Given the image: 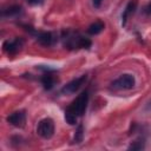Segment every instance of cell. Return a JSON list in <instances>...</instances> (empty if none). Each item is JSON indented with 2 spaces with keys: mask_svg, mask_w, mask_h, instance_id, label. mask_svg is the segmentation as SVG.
Wrapping results in <instances>:
<instances>
[{
  "mask_svg": "<svg viewBox=\"0 0 151 151\" xmlns=\"http://www.w3.org/2000/svg\"><path fill=\"white\" fill-rule=\"evenodd\" d=\"M88 91L85 90L83 91L80 94H78V97L66 107L65 110V120L66 123H68L70 125H76L78 122V118L81 117L86 109H87V104H88Z\"/></svg>",
  "mask_w": 151,
  "mask_h": 151,
  "instance_id": "1",
  "label": "cell"
},
{
  "mask_svg": "<svg viewBox=\"0 0 151 151\" xmlns=\"http://www.w3.org/2000/svg\"><path fill=\"white\" fill-rule=\"evenodd\" d=\"M61 44L66 50L77 51V50H88L92 45V41L88 38H85L79 32L73 29H64L60 34Z\"/></svg>",
  "mask_w": 151,
  "mask_h": 151,
  "instance_id": "2",
  "label": "cell"
},
{
  "mask_svg": "<svg viewBox=\"0 0 151 151\" xmlns=\"http://www.w3.org/2000/svg\"><path fill=\"white\" fill-rule=\"evenodd\" d=\"M136 85V78L133 74L124 73L119 76L111 83V88L113 90H131Z\"/></svg>",
  "mask_w": 151,
  "mask_h": 151,
  "instance_id": "3",
  "label": "cell"
},
{
  "mask_svg": "<svg viewBox=\"0 0 151 151\" xmlns=\"http://www.w3.org/2000/svg\"><path fill=\"white\" fill-rule=\"evenodd\" d=\"M54 131H55V126H54V122L52 118H44L39 120L37 125L38 136H40L44 139H50L53 137Z\"/></svg>",
  "mask_w": 151,
  "mask_h": 151,
  "instance_id": "4",
  "label": "cell"
},
{
  "mask_svg": "<svg viewBox=\"0 0 151 151\" xmlns=\"http://www.w3.org/2000/svg\"><path fill=\"white\" fill-rule=\"evenodd\" d=\"M31 35H33L34 39L41 46H45V47L53 46L57 42V40H58L57 35L53 32H50V31H37V29H34Z\"/></svg>",
  "mask_w": 151,
  "mask_h": 151,
  "instance_id": "5",
  "label": "cell"
},
{
  "mask_svg": "<svg viewBox=\"0 0 151 151\" xmlns=\"http://www.w3.org/2000/svg\"><path fill=\"white\" fill-rule=\"evenodd\" d=\"M86 80H87V76L86 74H83V76H80L78 78H74V79H72L71 81H68L66 85H64L61 87L60 93L61 94H73V93L78 92L81 88V86L86 83Z\"/></svg>",
  "mask_w": 151,
  "mask_h": 151,
  "instance_id": "6",
  "label": "cell"
},
{
  "mask_svg": "<svg viewBox=\"0 0 151 151\" xmlns=\"http://www.w3.org/2000/svg\"><path fill=\"white\" fill-rule=\"evenodd\" d=\"M24 44H25V40L20 37H15L14 39L12 40H6L4 41L2 44V50L6 54L8 55H15L18 52L21 51V48L24 47Z\"/></svg>",
  "mask_w": 151,
  "mask_h": 151,
  "instance_id": "7",
  "label": "cell"
},
{
  "mask_svg": "<svg viewBox=\"0 0 151 151\" xmlns=\"http://www.w3.org/2000/svg\"><path fill=\"white\" fill-rule=\"evenodd\" d=\"M6 120H7V123L11 124L12 126L22 129V127L26 125V112H25V110L14 111V112H12L11 114L7 116Z\"/></svg>",
  "mask_w": 151,
  "mask_h": 151,
  "instance_id": "8",
  "label": "cell"
},
{
  "mask_svg": "<svg viewBox=\"0 0 151 151\" xmlns=\"http://www.w3.org/2000/svg\"><path fill=\"white\" fill-rule=\"evenodd\" d=\"M136 8H137V2L136 1L131 0V1L127 2V5L125 6V8H124V11L122 13V26H125L126 25L129 18L136 12Z\"/></svg>",
  "mask_w": 151,
  "mask_h": 151,
  "instance_id": "9",
  "label": "cell"
},
{
  "mask_svg": "<svg viewBox=\"0 0 151 151\" xmlns=\"http://www.w3.org/2000/svg\"><path fill=\"white\" fill-rule=\"evenodd\" d=\"M52 73H53V72H46V73H44V74L41 76V78H40L41 85H42V87H44L46 91L52 90V88L54 87L55 83H57V80H55V78H54V76H53Z\"/></svg>",
  "mask_w": 151,
  "mask_h": 151,
  "instance_id": "10",
  "label": "cell"
},
{
  "mask_svg": "<svg viewBox=\"0 0 151 151\" xmlns=\"http://www.w3.org/2000/svg\"><path fill=\"white\" fill-rule=\"evenodd\" d=\"M21 13H22V7L20 5H12L1 11V17L2 18H12V17H17Z\"/></svg>",
  "mask_w": 151,
  "mask_h": 151,
  "instance_id": "11",
  "label": "cell"
},
{
  "mask_svg": "<svg viewBox=\"0 0 151 151\" xmlns=\"http://www.w3.org/2000/svg\"><path fill=\"white\" fill-rule=\"evenodd\" d=\"M104 28H105V24H104L103 21H100V20H97V21L92 22V24L87 27V31H86V32H87L90 35H97V34L101 33V32L104 31Z\"/></svg>",
  "mask_w": 151,
  "mask_h": 151,
  "instance_id": "12",
  "label": "cell"
},
{
  "mask_svg": "<svg viewBox=\"0 0 151 151\" xmlns=\"http://www.w3.org/2000/svg\"><path fill=\"white\" fill-rule=\"evenodd\" d=\"M83 139H84V126H83V124H79L76 129L72 143L73 144H79V143L83 142Z\"/></svg>",
  "mask_w": 151,
  "mask_h": 151,
  "instance_id": "13",
  "label": "cell"
},
{
  "mask_svg": "<svg viewBox=\"0 0 151 151\" xmlns=\"http://www.w3.org/2000/svg\"><path fill=\"white\" fill-rule=\"evenodd\" d=\"M145 147V138L144 137H138L137 139H134L130 145H129V150H143Z\"/></svg>",
  "mask_w": 151,
  "mask_h": 151,
  "instance_id": "14",
  "label": "cell"
},
{
  "mask_svg": "<svg viewBox=\"0 0 151 151\" xmlns=\"http://www.w3.org/2000/svg\"><path fill=\"white\" fill-rule=\"evenodd\" d=\"M37 68L40 71H44L45 73L46 72H55V68L50 67V66H45V65H39V66H37Z\"/></svg>",
  "mask_w": 151,
  "mask_h": 151,
  "instance_id": "15",
  "label": "cell"
},
{
  "mask_svg": "<svg viewBox=\"0 0 151 151\" xmlns=\"http://www.w3.org/2000/svg\"><path fill=\"white\" fill-rule=\"evenodd\" d=\"M143 13H144L145 15L151 17V2H149L147 5H145V6L143 7Z\"/></svg>",
  "mask_w": 151,
  "mask_h": 151,
  "instance_id": "16",
  "label": "cell"
},
{
  "mask_svg": "<svg viewBox=\"0 0 151 151\" xmlns=\"http://www.w3.org/2000/svg\"><path fill=\"white\" fill-rule=\"evenodd\" d=\"M31 6H40L44 4L45 0H26Z\"/></svg>",
  "mask_w": 151,
  "mask_h": 151,
  "instance_id": "17",
  "label": "cell"
},
{
  "mask_svg": "<svg viewBox=\"0 0 151 151\" xmlns=\"http://www.w3.org/2000/svg\"><path fill=\"white\" fill-rule=\"evenodd\" d=\"M101 2H103V0H92V5L94 8H99L101 6Z\"/></svg>",
  "mask_w": 151,
  "mask_h": 151,
  "instance_id": "18",
  "label": "cell"
}]
</instances>
